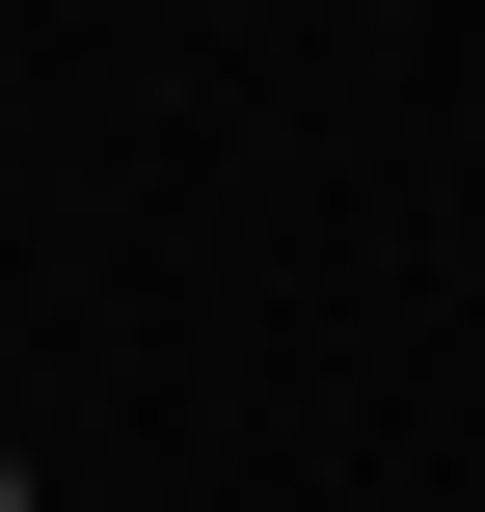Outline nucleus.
<instances>
[{"label":"nucleus","mask_w":485,"mask_h":512,"mask_svg":"<svg viewBox=\"0 0 485 512\" xmlns=\"http://www.w3.org/2000/svg\"><path fill=\"white\" fill-rule=\"evenodd\" d=\"M0 512H27V486H0Z\"/></svg>","instance_id":"nucleus-1"}]
</instances>
